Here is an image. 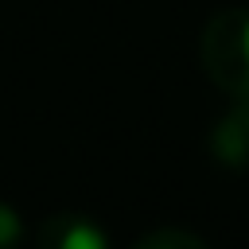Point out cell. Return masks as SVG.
Instances as JSON below:
<instances>
[{
  "mask_svg": "<svg viewBox=\"0 0 249 249\" xmlns=\"http://www.w3.org/2000/svg\"><path fill=\"white\" fill-rule=\"evenodd\" d=\"M202 70L226 93L249 97V8H226L206 23Z\"/></svg>",
  "mask_w": 249,
  "mask_h": 249,
  "instance_id": "obj_1",
  "label": "cell"
},
{
  "mask_svg": "<svg viewBox=\"0 0 249 249\" xmlns=\"http://www.w3.org/2000/svg\"><path fill=\"white\" fill-rule=\"evenodd\" d=\"M35 245L39 249H105V233L78 214H58L35 230Z\"/></svg>",
  "mask_w": 249,
  "mask_h": 249,
  "instance_id": "obj_2",
  "label": "cell"
},
{
  "mask_svg": "<svg viewBox=\"0 0 249 249\" xmlns=\"http://www.w3.org/2000/svg\"><path fill=\"white\" fill-rule=\"evenodd\" d=\"M214 152L222 163H249V97H237L233 113L214 128Z\"/></svg>",
  "mask_w": 249,
  "mask_h": 249,
  "instance_id": "obj_3",
  "label": "cell"
},
{
  "mask_svg": "<svg viewBox=\"0 0 249 249\" xmlns=\"http://www.w3.org/2000/svg\"><path fill=\"white\" fill-rule=\"evenodd\" d=\"M136 249H206V241L195 237V233H187V230H156Z\"/></svg>",
  "mask_w": 249,
  "mask_h": 249,
  "instance_id": "obj_4",
  "label": "cell"
},
{
  "mask_svg": "<svg viewBox=\"0 0 249 249\" xmlns=\"http://www.w3.org/2000/svg\"><path fill=\"white\" fill-rule=\"evenodd\" d=\"M23 241V222L16 218L12 206H0V249H16Z\"/></svg>",
  "mask_w": 249,
  "mask_h": 249,
  "instance_id": "obj_5",
  "label": "cell"
}]
</instances>
